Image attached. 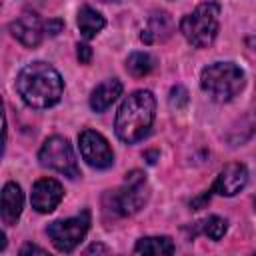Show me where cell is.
<instances>
[{
	"mask_svg": "<svg viewBox=\"0 0 256 256\" xmlns=\"http://www.w3.org/2000/svg\"><path fill=\"white\" fill-rule=\"evenodd\" d=\"M170 34H172V20H170V16L166 12H154L148 18V24L142 30L140 38H142V42L152 44V42L166 40Z\"/></svg>",
	"mask_w": 256,
	"mask_h": 256,
	"instance_id": "5bb4252c",
	"label": "cell"
},
{
	"mask_svg": "<svg viewBox=\"0 0 256 256\" xmlns=\"http://www.w3.org/2000/svg\"><path fill=\"white\" fill-rule=\"evenodd\" d=\"M100 2H120V0H100Z\"/></svg>",
	"mask_w": 256,
	"mask_h": 256,
	"instance_id": "d4e9b609",
	"label": "cell"
},
{
	"mask_svg": "<svg viewBox=\"0 0 256 256\" xmlns=\"http://www.w3.org/2000/svg\"><path fill=\"white\" fill-rule=\"evenodd\" d=\"M220 30V6L218 2H202L190 14L180 20V32L194 48H208Z\"/></svg>",
	"mask_w": 256,
	"mask_h": 256,
	"instance_id": "277c9868",
	"label": "cell"
},
{
	"mask_svg": "<svg viewBox=\"0 0 256 256\" xmlns=\"http://www.w3.org/2000/svg\"><path fill=\"white\" fill-rule=\"evenodd\" d=\"M168 102H170V106L172 108H176V110H182L186 104H188V90L184 88V86H172V90H170V94H168Z\"/></svg>",
	"mask_w": 256,
	"mask_h": 256,
	"instance_id": "d6986e66",
	"label": "cell"
},
{
	"mask_svg": "<svg viewBox=\"0 0 256 256\" xmlns=\"http://www.w3.org/2000/svg\"><path fill=\"white\" fill-rule=\"evenodd\" d=\"M88 228H90V214L84 210L78 216L50 222L46 228V234L58 252H72L84 240Z\"/></svg>",
	"mask_w": 256,
	"mask_h": 256,
	"instance_id": "52a82bcc",
	"label": "cell"
},
{
	"mask_svg": "<svg viewBox=\"0 0 256 256\" xmlns=\"http://www.w3.org/2000/svg\"><path fill=\"white\" fill-rule=\"evenodd\" d=\"M104 26H106L104 16L98 10H94L92 6H82L78 10V28H80V34L86 40L94 38Z\"/></svg>",
	"mask_w": 256,
	"mask_h": 256,
	"instance_id": "9a60e30c",
	"label": "cell"
},
{
	"mask_svg": "<svg viewBox=\"0 0 256 256\" xmlns=\"http://www.w3.org/2000/svg\"><path fill=\"white\" fill-rule=\"evenodd\" d=\"M134 252L136 254H154V256L172 254L174 252V242L168 236H144L136 242Z\"/></svg>",
	"mask_w": 256,
	"mask_h": 256,
	"instance_id": "2e32d148",
	"label": "cell"
},
{
	"mask_svg": "<svg viewBox=\"0 0 256 256\" xmlns=\"http://www.w3.org/2000/svg\"><path fill=\"white\" fill-rule=\"evenodd\" d=\"M254 212H256V196H254Z\"/></svg>",
	"mask_w": 256,
	"mask_h": 256,
	"instance_id": "484cf974",
	"label": "cell"
},
{
	"mask_svg": "<svg viewBox=\"0 0 256 256\" xmlns=\"http://www.w3.org/2000/svg\"><path fill=\"white\" fill-rule=\"evenodd\" d=\"M62 20H58V18H54V20H48L46 24H44V32L48 34V36H56L60 30H62Z\"/></svg>",
	"mask_w": 256,
	"mask_h": 256,
	"instance_id": "44dd1931",
	"label": "cell"
},
{
	"mask_svg": "<svg viewBox=\"0 0 256 256\" xmlns=\"http://www.w3.org/2000/svg\"><path fill=\"white\" fill-rule=\"evenodd\" d=\"M78 144H80V154L88 166L104 170L114 164V152H112L108 140L100 132L82 130L78 136Z\"/></svg>",
	"mask_w": 256,
	"mask_h": 256,
	"instance_id": "ba28073f",
	"label": "cell"
},
{
	"mask_svg": "<svg viewBox=\"0 0 256 256\" xmlns=\"http://www.w3.org/2000/svg\"><path fill=\"white\" fill-rule=\"evenodd\" d=\"M148 198L146 176L140 170H132L126 174L124 184L116 190H108L104 194V212H112L114 216H130L136 214Z\"/></svg>",
	"mask_w": 256,
	"mask_h": 256,
	"instance_id": "5b68a950",
	"label": "cell"
},
{
	"mask_svg": "<svg viewBox=\"0 0 256 256\" xmlns=\"http://www.w3.org/2000/svg\"><path fill=\"white\" fill-rule=\"evenodd\" d=\"M38 160L44 168H50L54 172H60L68 178H78L80 176V168L72 150V144L64 138V136H50L44 140L40 152H38Z\"/></svg>",
	"mask_w": 256,
	"mask_h": 256,
	"instance_id": "8992f818",
	"label": "cell"
},
{
	"mask_svg": "<svg viewBox=\"0 0 256 256\" xmlns=\"http://www.w3.org/2000/svg\"><path fill=\"white\" fill-rule=\"evenodd\" d=\"M4 248H6V236L0 234V250H4Z\"/></svg>",
	"mask_w": 256,
	"mask_h": 256,
	"instance_id": "cb8c5ba5",
	"label": "cell"
},
{
	"mask_svg": "<svg viewBox=\"0 0 256 256\" xmlns=\"http://www.w3.org/2000/svg\"><path fill=\"white\" fill-rule=\"evenodd\" d=\"M16 90L26 106L44 110L60 102L64 92V80L54 66H50L48 62L36 60L26 64L18 72Z\"/></svg>",
	"mask_w": 256,
	"mask_h": 256,
	"instance_id": "6da1fadb",
	"label": "cell"
},
{
	"mask_svg": "<svg viewBox=\"0 0 256 256\" xmlns=\"http://www.w3.org/2000/svg\"><path fill=\"white\" fill-rule=\"evenodd\" d=\"M26 254H40V256H44L46 250L40 248V246H34V244H24V246L20 248V256H26Z\"/></svg>",
	"mask_w": 256,
	"mask_h": 256,
	"instance_id": "7402d4cb",
	"label": "cell"
},
{
	"mask_svg": "<svg viewBox=\"0 0 256 256\" xmlns=\"http://www.w3.org/2000/svg\"><path fill=\"white\" fill-rule=\"evenodd\" d=\"M226 228L228 226H226L224 218H220L216 214H210V216H206V218H202V220H198L194 224L192 234H202V236H206L210 240H220L226 234Z\"/></svg>",
	"mask_w": 256,
	"mask_h": 256,
	"instance_id": "e0dca14e",
	"label": "cell"
},
{
	"mask_svg": "<svg viewBox=\"0 0 256 256\" xmlns=\"http://www.w3.org/2000/svg\"><path fill=\"white\" fill-rule=\"evenodd\" d=\"M22 206H24V194L20 190V186L16 182H8L2 188V200H0V214L4 224L12 226L16 224V220L22 214Z\"/></svg>",
	"mask_w": 256,
	"mask_h": 256,
	"instance_id": "7c38bea8",
	"label": "cell"
},
{
	"mask_svg": "<svg viewBox=\"0 0 256 256\" xmlns=\"http://www.w3.org/2000/svg\"><path fill=\"white\" fill-rule=\"evenodd\" d=\"M64 196V188L58 180L54 178H40L34 182L32 186V194H30V202H32V208L40 214H48L52 212L60 200Z\"/></svg>",
	"mask_w": 256,
	"mask_h": 256,
	"instance_id": "30bf717a",
	"label": "cell"
},
{
	"mask_svg": "<svg viewBox=\"0 0 256 256\" xmlns=\"http://www.w3.org/2000/svg\"><path fill=\"white\" fill-rule=\"evenodd\" d=\"M156 112V100L150 90H136L128 94L114 120V132L116 136L126 144L140 142L152 128Z\"/></svg>",
	"mask_w": 256,
	"mask_h": 256,
	"instance_id": "7a4b0ae2",
	"label": "cell"
},
{
	"mask_svg": "<svg viewBox=\"0 0 256 256\" xmlns=\"http://www.w3.org/2000/svg\"><path fill=\"white\" fill-rule=\"evenodd\" d=\"M120 94H122V82L118 78L104 80V82H100L92 90V94H90V108L94 112H104V110H108L116 102V98Z\"/></svg>",
	"mask_w": 256,
	"mask_h": 256,
	"instance_id": "4fadbf2b",
	"label": "cell"
},
{
	"mask_svg": "<svg viewBox=\"0 0 256 256\" xmlns=\"http://www.w3.org/2000/svg\"><path fill=\"white\" fill-rule=\"evenodd\" d=\"M246 182H248L246 166L242 162H230L220 170L210 190L220 196H236L246 186Z\"/></svg>",
	"mask_w": 256,
	"mask_h": 256,
	"instance_id": "8fae6325",
	"label": "cell"
},
{
	"mask_svg": "<svg viewBox=\"0 0 256 256\" xmlns=\"http://www.w3.org/2000/svg\"><path fill=\"white\" fill-rule=\"evenodd\" d=\"M88 252H108L104 246H100V244H92L90 248H88Z\"/></svg>",
	"mask_w": 256,
	"mask_h": 256,
	"instance_id": "603a6c76",
	"label": "cell"
},
{
	"mask_svg": "<svg viewBox=\"0 0 256 256\" xmlns=\"http://www.w3.org/2000/svg\"><path fill=\"white\" fill-rule=\"evenodd\" d=\"M76 56H78L80 64H88L92 60V48L86 46V44H78L76 46Z\"/></svg>",
	"mask_w": 256,
	"mask_h": 256,
	"instance_id": "ffe728a7",
	"label": "cell"
},
{
	"mask_svg": "<svg viewBox=\"0 0 256 256\" xmlns=\"http://www.w3.org/2000/svg\"><path fill=\"white\" fill-rule=\"evenodd\" d=\"M10 32L12 36L26 48H36L42 42L44 36V24L40 20V16L32 10L22 12L12 24H10Z\"/></svg>",
	"mask_w": 256,
	"mask_h": 256,
	"instance_id": "9c48e42d",
	"label": "cell"
},
{
	"mask_svg": "<svg viewBox=\"0 0 256 256\" xmlns=\"http://www.w3.org/2000/svg\"><path fill=\"white\" fill-rule=\"evenodd\" d=\"M156 66V60L148 54V52H132L126 58V70L134 76V78H142L146 74H150Z\"/></svg>",
	"mask_w": 256,
	"mask_h": 256,
	"instance_id": "ac0fdd59",
	"label": "cell"
},
{
	"mask_svg": "<svg viewBox=\"0 0 256 256\" xmlns=\"http://www.w3.org/2000/svg\"><path fill=\"white\" fill-rule=\"evenodd\" d=\"M246 84L244 70L234 62H214L200 74V88L212 102H230Z\"/></svg>",
	"mask_w": 256,
	"mask_h": 256,
	"instance_id": "3957f363",
	"label": "cell"
}]
</instances>
